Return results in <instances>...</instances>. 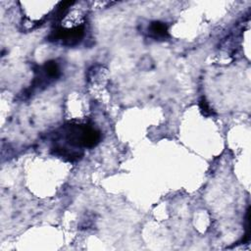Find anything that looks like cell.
<instances>
[{"label":"cell","instance_id":"6da1fadb","mask_svg":"<svg viewBox=\"0 0 251 251\" xmlns=\"http://www.w3.org/2000/svg\"><path fill=\"white\" fill-rule=\"evenodd\" d=\"M58 133L69 145L77 148L94 147L101 139L100 131L86 124L69 123L63 126Z\"/></svg>","mask_w":251,"mask_h":251},{"label":"cell","instance_id":"7a4b0ae2","mask_svg":"<svg viewBox=\"0 0 251 251\" xmlns=\"http://www.w3.org/2000/svg\"><path fill=\"white\" fill-rule=\"evenodd\" d=\"M83 34L84 28L82 25H77L70 28L58 27L51 32L48 38L51 41H61L64 45L74 46L81 40Z\"/></svg>","mask_w":251,"mask_h":251},{"label":"cell","instance_id":"3957f363","mask_svg":"<svg viewBox=\"0 0 251 251\" xmlns=\"http://www.w3.org/2000/svg\"><path fill=\"white\" fill-rule=\"evenodd\" d=\"M149 35L154 39H165L169 36L168 33V26L166 24L156 21L152 22L148 26Z\"/></svg>","mask_w":251,"mask_h":251},{"label":"cell","instance_id":"277c9868","mask_svg":"<svg viewBox=\"0 0 251 251\" xmlns=\"http://www.w3.org/2000/svg\"><path fill=\"white\" fill-rule=\"evenodd\" d=\"M199 108L205 117H210V116L214 115V112H213V110H211L205 97H201V99L199 100Z\"/></svg>","mask_w":251,"mask_h":251}]
</instances>
